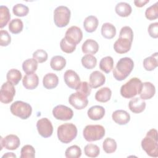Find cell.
Instances as JSON below:
<instances>
[{
  "label": "cell",
  "instance_id": "6da1fadb",
  "mask_svg": "<svg viewBox=\"0 0 158 158\" xmlns=\"http://www.w3.org/2000/svg\"><path fill=\"white\" fill-rule=\"evenodd\" d=\"M141 147L147 154L152 157H158L157 131L152 128L149 130L141 141Z\"/></svg>",
  "mask_w": 158,
  "mask_h": 158
},
{
  "label": "cell",
  "instance_id": "7a4b0ae2",
  "mask_svg": "<svg viewBox=\"0 0 158 158\" xmlns=\"http://www.w3.org/2000/svg\"><path fill=\"white\" fill-rule=\"evenodd\" d=\"M134 67V62L130 57L121 58L113 69V76L115 80L122 81L131 72Z\"/></svg>",
  "mask_w": 158,
  "mask_h": 158
},
{
  "label": "cell",
  "instance_id": "3957f363",
  "mask_svg": "<svg viewBox=\"0 0 158 158\" xmlns=\"http://www.w3.org/2000/svg\"><path fill=\"white\" fill-rule=\"evenodd\" d=\"M143 83L136 77L131 78L120 88V94L125 98H132L139 94L142 88Z\"/></svg>",
  "mask_w": 158,
  "mask_h": 158
},
{
  "label": "cell",
  "instance_id": "277c9868",
  "mask_svg": "<svg viewBox=\"0 0 158 158\" xmlns=\"http://www.w3.org/2000/svg\"><path fill=\"white\" fill-rule=\"evenodd\" d=\"M57 134L59 140L67 144L73 141L77 135V127L72 123H65L58 127Z\"/></svg>",
  "mask_w": 158,
  "mask_h": 158
},
{
  "label": "cell",
  "instance_id": "5b68a950",
  "mask_svg": "<svg viewBox=\"0 0 158 158\" xmlns=\"http://www.w3.org/2000/svg\"><path fill=\"white\" fill-rule=\"evenodd\" d=\"M83 135L87 141H98L104 136L105 128L101 125H88L83 129Z\"/></svg>",
  "mask_w": 158,
  "mask_h": 158
},
{
  "label": "cell",
  "instance_id": "8992f818",
  "mask_svg": "<svg viewBox=\"0 0 158 158\" xmlns=\"http://www.w3.org/2000/svg\"><path fill=\"white\" fill-rule=\"evenodd\" d=\"M10 110L14 115L23 120L29 118L32 112L31 106L22 101H17L13 102L10 106Z\"/></svg>",
  "mask_w": 158,
  "mask_h": 158
},
{
  "label": "cell",
  "instance_id": "52a82bcc",
  "mask_svg": "<svg viewBox=\"0 0 158 158\" xmlns=\"http://www.w3.org/2000/svg\"><path fill=\"white\" fill-rule=\"evenodd\" d=\"M70 10L64 6H59L54 10V22L55 25L59 28L67 26L70 19Z\"/></svg>",
  "mask_w": 158,
  "mask_h": 158
},
{
  "label": "cell",
  "instance_id": "ba28073f",
  "mask_svg": "<svg viewBox=\"0 0 158 158\" xmlns=\"http://www.w3.org/2000/svg\"><path fill=\"white\" fill-rule=\"evenodd\" d=\"M15 94V89L12 83L7 81L2 85L0 91V101L2 103L9 104L11 102Z\"/></svg>",
  "mask_w": 158,
  "mask_h": 158
},
{
  "label": "cell",
  "instance_id": "9c48e42d",
  "mask_svg": "<svg viewBox=\"0 0 158 158\" xmlns=\"http://www.w3.org/2000/svg\"><path fill=\"white\" fill-rule=\"evenodd\" d=\"M52 115L57 120L66 121L73 117V112L70 107L60 104L52 109Z\"/></svg>",
  "mask_w": 158,
  "mask_h": 158
},
{
  "label": "cell",
  "instance_id": "30bf717a",
  "mask_svg": "<svg viewBox=\"0 0 158 158\" xmlns=\"http://www.w3.org/2000/svg\"><path fill=\"white\" fill-rule=\"evenodd\" d=\"M36 128L38 133L43 138L50 137L53 133V126L48 118H42L36 122Z\"/></svg>",
  "mask_w": 158,
  "mask_h": 158
},
{
  "label": "cell",
  "instance_id": "8fae6325",
  "mask_svg": "<svg viewBox=\"0 0 158 158\" xmlns=\"http://www.w3.org/2000/svg\"><path fill=\"white\" fill-rule=\"evenodd\" d=\"M69 102L75 109L81 110L87 106L88 100L86 96L78 92H76L70 95L69 98Z\"/></svg>",
  "mask_w": 158,
  "mask_h": 158
},
{
  "label": "cell",
  "instance_id": "7c38bea8",
  "mask_svg": "<svg viewBox=\"0 0 158 158\" xmlns=\"http://www.w3.org/2000/svg\"><path fill=\"white\" fill-rule=\"evenodd\" d=\"M64 38L69 43L77 45L83 38V32L78 27L72 26L67 30Z\"/></svg>",
  "mask_w": 158,
  "mask_h": 158
},
{
  "label": "cell",
  "instance_id": "4fadbf2b",
  "mask_svg": "<svg viewBox=\"0 0 158 158\" xmlns=\"http://www.w3.org/2000/svg\"><path fill=\"white\" fill-rule=\"evenodd\" d=\"M0 144L1 150H2V148L8 150H15L19 147L20 141L17 135L10 134L7 135L5 138L1 136L0 139Z\"/></svg>",
  "mask_w": 158,
  "mask_h": 158
},
{
  "label": "cell",
  "instance_id": "5bb4252c",
  "mask_svg": "<svg viewBox=\"0 0 158 158\" xmlns=\"http://www.w3.org/2000/svg\"><path fill=\"white\" fill-rule=\"evenodd\" d=\"M64 79L65 84L71 89H77L80 83L79 75L72 70H67L64 75Z\"/></svg>",
  "mask_w": 158,
  "mask_h": 158
},
{
  "label": "cell",
  "instance_id": "9a60e30c",
  "mask_svg": "<svg viewBox=\"0 0 158 158\" xmlns=\"http://www.w3.org/2000/svg\"><path fill=\"white\" fill-rule=\"evenodd\" d=\"M132 42L123 38H118L114 44V49L118 54H124L128 52L131 47Z\"/></svg>",
  "mask_w": 158,
  "mask_h": 158
},
{
  "label": "cell",
  "instance_id": "2e32d148",
  "mask_svg": "<svg viewBox=\"0 0 158 158\" xmlns=\"http://www.w3.org/2000/svg\"><path fill=\"white\" fill-rule=\"evenodd\" d=\"M39 83V78L35 73L26 74L22 79L23 86L27 89H34Z\"/></svg>",
  "mask_w": 158,
  "mask_h": 158
},
{
  "label": "cell",
  "instance_id": "e0dca14e",
  "mask_svg": "<svg viewBox=\"0 0 158 158\" xmlns=\"http://www.w3.org/2000/svg\"><path fill=\"white\" fill-rule=\"evenodd\" d=\"M106 81L104 75L99 71L93 72L89 75V85L93 88H97L103 85Z\"/></svg>",
  "mask_w": 158,
  "mask_h": 158
},
{
  "label": "cell",
  "instance_id": "ac0fdd59",
  "mask_svg": "<svg viewBox=\"0 0 158 158\" xmlns=\"http://www.w3.org/2000/svg\"><path fill=\"white\" fill-rule=\"evenodd\" d=\"M156 93V88L154 85L151 82L143 83L142 88L140 93V98L143 100H147L152 98Z\"/></svg>",
  "mask_w": 158,
  "mask_h": 158
},
{
  "label": "cell",
  "instance_id": "d6986e66",
  "mask_svg": "<svg viewBox=\"0 0 158 158\" xmlns=\"http://www.w3.org/2000/svg\"><path fill=\"white\" fill-rule=\"evenodd\" d=\"M112 118L117 124L120 125H126L130 120V114L124 110H117L112 113Z\"/></svg>",
  "mask_w": 158,
  "mask_h": 158
},
{
  "label": "cell",
  "instance_id": "ffe728a7",
  "mask_svg": "<svg viewBox=\"0 0 158 158\" xmlns=\"http://www.w3.org/2000/svg\"><path fill=\"white\" fill-rule=\"evenodd\" d=\"M128 107L132 112L139 114L145 109L146 102L140 98H133L129 101Z\"/></svg>",
  "mask_w": 158,
  "mask_h": 158
},
{
  "label": "cell",
  "instance_id": "44dd1931",
  "mask_svg": "<svg viewBox=\"0 0 158 158\" xmlns=\"http://www.w3.org/2000/svg\"><path fill=\"white\" fill-rule=\"evenodd\" d=\"M89 118L93 120H99L102 118L105 115V109L101 106H93L87 112Z\"/></svg>",
  "mask_w": 158,
  "mask_h": 158
},
{
  "label": "cell",
  "instance_id": "7402d4cb",
  "mask_svg": "<svg viewBox=\"0 0 158 158\" xmlns=\"http://www.w3.org/2000/svg\"><path fill=\"white\" fill-rule=\"evenodd\" d=\"M59 83V78L54 73H48L46 74L43 79V86L48 89H51L56 88Z\"/></svg>",
  "mask_w": 158,
  "mask_h": 158
},
{
  "label": "cell",
  "instance_id": "603a6c76",
  "mask_svg": "<svg viewBox=\"0 0 158 158\" xmlns=\"http://www.w3.org/2000/svg\"><path fill=\"white\" fill-rule=\"evenodd\" d=\"M81 50L85 54H95L99 50V44L95 40L88 39L83 43Z\"/></svg>",
  "mask_w": 158,
  "mask_h": 158
},
{
  "label": "cell",
  "instance_id": "cb8c5ba5",
  "mask_svg": "<svg viewBox=\"0 0 158 158\" xmlns=\"http://www.w3.org/2000/svg\"><path fill=\"white\" fill-rule=\"evenodd\" d=\"M99 21L98 18L94 15L86 17L83 22V27L86 32L92 33L98 28Z\"/></svg>",
  "mask_w": 158,
  "mask_h": 158
},
{
  "label": "cell",
  "instance_id": "d4e9b609",
  "mask_svg": "<svg viewBox=\"0 0 158 158\" xmlns=\"http://www.w3.org/2000/svg\"><path fill=\"white\" fill-rule=\"evenodd\" d=\"M115 10L119 16L126 17L131 14L132 12V8L128 3L125 2H120L117 4L115 6Z\"/></svg>",
  "mask_w": 158,
  "mask_h": 158
},
{
  "label": "cell",
  "instance_id": "484cf974",
  "mask_svg": "<svg viewBox=\"0 0 158 158\" xmlns=\"http://www.w3.org/2000/svg\"><path fill=\"white\" fill-rule=\"evenodd\" d=\"M112 96V91L108 87H104L99 90L95 94V99L100 102H106L109 101Z\"/></svg>",
  "mask_w": 158,
  "mask_h": 158
},
{
  "label": "cell",
  "instance_id": "4316f807",
  "mask_svg": "<svg viewBox=\"0 0 158 158\" xmlns=\"http://www.w3.org/2000/svg\"><path fill=\"white\" fill-rule=\"evenodd\" d=\"M143 67L147 71H152L158 65L157 52L152 54L151 56L146 57L143 60Z\"/></svg>",
  "mask_w": 158,
  "mask_h": 158
},
{
  "label": "cell",
  "instance_id": "83f0119b",
  "mask_svg": "<svg viewBox=\"0 0 158 158\" xmlns=\"http://www.w3.org/2000/svg\"><path fill=\"white\" fill-rule=\"evenodd\" d=\"M101 34L106 39H112L116 35V28L114 25L110 23H104L101 27Z\"/></svg>",
  "mask_w": 158,
  "mask_h": 158
},
{
  "label": "cell",
  "instance_id": "f1b7e54d",
  "mask_svg": "<svg viewBox=\"0 0 158 158\" xmlns=\"http://www.w3.org/2000/svg\"><path fill=\"white\" fill-rule=\"evenodd\" d=\"M50 65L54 70H62L66 65V60L61 56H54L51 59Z\"/></svg>",
  "mask_w": 158,
  "mask_h": 158
},
{
  "label": "cell",
  "instance_id": "f546056e",
  "mask_svg": "<svg viewBox=\"0 0 158 158\" xmlns=\"http://www.w3.org/2000/svg\"><path fill=\"white\" fill-rule=\"evenodd\" d=\"M114 67V59L111 56H106L101 59L99 62L100 69L106 73H109Z\"/></svg>",
  "mask_w": 158,
  "mask_h": 158
},
{
  "label": "cell",
  "instance_id": "4dcf8cb0",
  "mask_svg": "<svg viewBox=\"0 0 158 158\" xmlns=\"http://www.w3.org/2000/svg\"><path fill=\"white\" fill-rule=\"evenodd\" d=\"M22 75L20 70L15 69H10L6 74L7 81L10 82L14 85H17L19 83L22 79Z\"/></svg>",
  "mask_w": 158,
  "mask_h": 158
},
{
  "label": "cell",
  "instance_id": "1f68e13d",
  "mask_svg": "<svg viewBox=\"0 0 158 158\" xmlns=\"http://www.w3.org/2000/svg\"><path fill=\"white\" fill-rule=\"evenodd\" d=\"M38 68V62L33 58L26 59L22 63V69L27 73H34Z\"/></svg>",
  "mask_w": 158,
  "mask_h": 158
},
{
  "label": "cell",
  "instance_id": "d6a6232c",
  "mask_svg": "<svg viewBox=\"0 0 158 158\" xmlns=\"http://www.w3.org/2000/svg\"><path fill=\"white\" fill-rule=\"evenodd\" d=\"M10 19V14L6 6H0V28H2L8 23Z\"/></svg>",
  "mask_w": 158,
  "mask_h": 158
},
{
  "label": "cell",
  "instance_id": "836d02e7",
  "mask_svg": "<svg viewBox=\"0 0 158 158\" xmlns=\"http://www.w3.org/2000/svg\"><path fill=\"white\" fill-rule=\"evenodd\" d=\"M82 65L86 69H92L94 68L97 64L96 58L91 54H86L81 58Z\"/></svg>",
  "mask_w": 158,
  "mask_h": 158
},
{
  "label": "cell",
  "instance_id": "e575fe53",
  "mask_svg": "<svg viewBox=\"0 0 158 158\" xmlns=\"http://www.w3.org/2000/svg\"><path fill=\"white\" fill-rule=\"evenodd\" d=\"M23 28V24L20 19H14L9 23V30L13 34L20 33Z\"/></svg>",
  "mask_w": 158,
  "mask_h": 158
},
{
  "label": "cell",
  "instance_id": "d590c367",
  "mask_svg": "<svg viewBox=\"0 0 158 158\" xmlns=\"http://www.w3.org/2000/svg\"><path fill=\"white\" fill-rule=\"evenodd\" d=\"M117 143L115 139L111 138H107L102 143V148L107 154L114 152L117 149Z\"/></svg>",
  "mask_w": 158,
  "mask_h": 158
},
{
  "label": "cell",
  "instance_id": "8d00e7d4",
  "mask_svg": "<svg viewBox=\"0 0 158 158\" xmlns=\"http://www.w3.org/2000/svg\"><path fill=\"white\" fill-rule=\"evenodd\" d=\"M85 154L89 157H96L100 153L99 148L94 144H88L84 148Z\"/></svg>",
  "mask_w": 158,
  "mask_h": 158
},
{
  "label": "cell",
  "instance_id": "74e56055",
  "mask_svg": "<svg viewBox=\"0 0 158 158\" xmlns=\"http://www.w3.org/2000/svg\"><path fill=\"white\" fill-rule=\"evenodd\" d=\"M81 155V150L77 145H73L69 147L65 152L67 158H78Z\"/></svg>",
  "mask_w": 158,
  "mask_h": 158
},
{
  "label": "cell",
  "instance_id": "f35d334b",
  "mask_svg": "<svg viewBox=\"0 0 158 158\" xmlns=\"http://www.w3.org/2000/svg\"><path fill=\"white\" fill-rule=\"evenodd\" d=\"M145 16L149 20H152L158 17V2L148 7L145 11Z\"/></svg>",
  "mask_w": 158,
  "mask_h": 158
},
{
  "label": "cell",
  "instance_id": "ab89813d",
  "mask_svg": "<svg viewBox=\"0 0 158 158\" xmlns=\"http://www.w3.org/2000/svg\"><path fill=\"white\" fill-rule=\"evenodd\" d=\"M14 14L18 17L26 16L29 12V8L23 4H17L14 6L12 8Z\"/></svg>",
  "mask_w": 158,
  "mask_h": 158
},
{
  "label": "cell",
  "instance_id": "60d3db41",
  "mask_svg": "<svg viewBox=\"0 0 158 158\" xmlns=\"http://www.w3.org/2000/svg\"><path fill=\"white\" fill-rule=\"evenodd\" d=\"M35 157V148L30 144L25 145L20 151V158H34Z\"/></svg>",
  "mask_w": 158,
  "mask_h": 158
},
{
  "label": "cell",
  "instance_id": "b9f144b4",
  "mask_svg": "<svg viewBox=\"0 0 158 158\" xmlns=\"http://www.w3.org/2000/svg\"><path fill=\"white\" fill-rule=\"evenodd\" d=\"M75 44H73L66 40L65 38H63L60 42V47L61 50L65 53H72L76 49Z\"/></svg>",
  "mask_w": 158,
  "mask_h": 158
},
{
  "label": "cell",
  "instance_id": "7bdbcfd3",
  "mask_svg": "<svg viewBox=\"0 0 158 158\" xmlns=\"http://www.w3.org/2000/svg\"><path fill=\"white\" fill-rule=\"evenodd\" d=\"M48 53L43 49H38L33 53V58L38 63H43L47 60Z\"/></svg>",
  "mask_w": 158,
  "mask_h": 158
},
{
  "label": "cell",
  "instance_id": "ee69618b",
  "mask_svg": "<svg viewBox=\"0 0 158 158\" xmlns=\"http://www.w3.org/2000/svg\"><path fill=\"white\" fill-rule=\"evenodd\" d=\"M77 92H78L84 96L88 97L91 92V86L86 81L80 82L78 87L76 89Z\"/></svg>",
  "mask_w": 158,
  "mask_h": 158
},
{
  "label": "cell",
  "instance_id": "f6af8a7d",
  "mask_svg": "<svg viewBox=\"0 0 158 158\" xmlns=\"http://www.w3.org/2000/svg\"><path fill=\"white\" fill-rule=\"evenodd\" d=\"M119 38H127L133 42V32L132 29L128 26L123 27L119 33Z\"/></svg>",
  "mask_w": 158,
  "mask_h": 158
},
{
  "label": "cell",
  "instance_id": "bcb514c9",
  "mask_svg": "<svg viewBox=\"0 0 158 158\" xmlns=\"http://www.w3.org/2000/svg\"><path fill=\"white\" fill-rule=\"evenodd\" d=\"M11 42V37L6 30H1L0 31V45L1 46H7Z\"/></svg>",
  "mask_w": 158,
  "mask_h": 158
},
{
  "label": "cell",
  "instance_id": "7dc6e473",
  "mask_svg": "<svg viewBox=\"0 0 158 158\" xmlns=\"http://www.w3.org/2000/svg\"><path fill=\"white\" fill-rule=\"evenodd\" d=\"M148 31L150 36L153 38H158V22H154L151 23L148 29Z\"/></svg>",
  "mask_w": 158,
  "mask_h": 158
},
{
  "label": "cell",
  "instance_id": "c3c4849f",
  "mask_svg": "<svg viewBox=\"0 0 158 158\" xmlns=\"http://www.w3.org/2000/svg\"><path fill=\"white\" fill-rule=\"evenodd\" d=\"M149 0H135L134 1V4L136 7H143L146 4L149 2Z\"/></svg>",
  "mask_w": 158,
  "mask_h": 158
},
{
  "label": "cell",
  "instance_id": "681fc988",
  "mask_svg": "<svg viewBox=\"0 0 158 158\" xmlns=\"http://www.w3.org/2000/svg\"><path fill=\"white\" fill-rule=\"evenodd\" d=\"M2 158L4 157H15L16 158V155L15 154H14L13 152H7L5 154H4L2 156Z\"/></svg>",
  "mask_w": 158,
  "mask_h": 158
}]
</instances>
